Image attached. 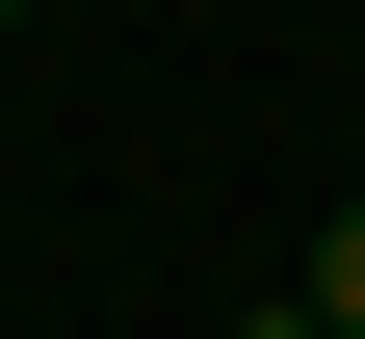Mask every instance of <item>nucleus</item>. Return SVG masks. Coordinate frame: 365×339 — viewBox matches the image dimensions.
<instances>
[{"mask_svg":"<svg viewBox=\"0 0 365 339\" xmlns=\"http://www.w3.org/2000/svg\"><path fill=\"white\" fill-rule=\"evenodd\" d=\"M313 339H365V209H339V235H313Z\"/></svg>","mask_w":365,"mask_h":339,"instance_id":"obj_1","label":"nucleus"},{"mask_svg":"<svg viewBox=\"0 0 365 339\" xmlns=\"http://www.w3.org/2000/svg\"><path fill=\"white\" fill-rule=\"evenodd\" d=\"M235 339H313V287H287V313H235Z\"/></svg>","mask_w":365,"mask_h":339,"instance_id":"obj_2","label":"nucleus"}]
</instances>
